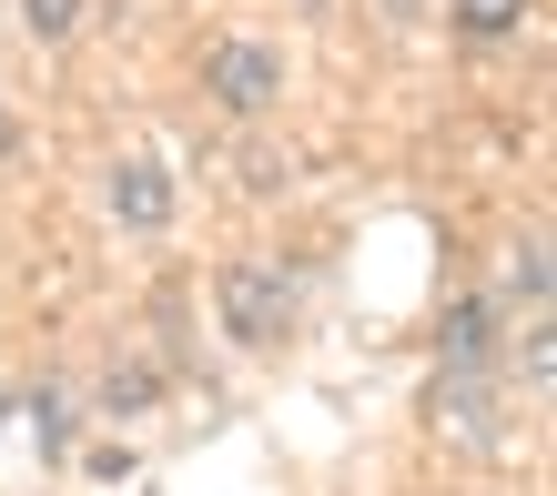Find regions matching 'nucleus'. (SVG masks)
Returning a JSON list of instances; mask_svg holds the SVG:
<instances>
[{"label": "nucleus", "instance_id": "f257e3e1", "mask_svg": "<svg viewBox=\"0 0 557 496\" xmlns=\"http://www.w3.org/2000/svg\"><path fill=\"white\" fill-rule=\"evenodd\" d=\"M213 314H223V335L244 355H274V345H294V324H305V274H294L284 253H234L213 274Z\"/></svg>", "mask_w": 557, "mask_h": 496}, {"label": "nucleus", "instance_id": "f03ea898", "mask_svg": "<svg viewBox=\"0 0 557 496\" xmlns=\"http://www.w3.org/2000/svg\"><path fill=\"white\" fill-rule=\"evenodd\" d=\"M284 51L264 41V30H223V41H203V102L223 122H274L284 112Z\"/></svg>", "mask_w": 557, "mask_h": 496}, {"label": "nucleus", "instance_id": "7ed1b4c3", "mask_svg": "<svg viewBox=\"0 0 557 496\" xmlns=\"http://www.w3.org/2000/svg\"><path fill=\"white\" fill-rule=\"evenodd\" d=\"M425 425L467 456H497L507 446V385L497 375H436L425 385Z\"/></svg>", "mask_w": 557, "mask_h": 496}, {"label": "nucleus", "instance_id": "20e7f679", "mask_svg": "<svg viewBox=\"0 0 557 496\" xmlns=\"http://www.w3.org/2000/svg\"><path fill=\"white\" fill-rule=\"evenodd\" d=\"M507 305L497 294H456L436 314V375H497V345H507Z\"/></svg>", "mask_w": 557, "mask_h": 496}, {"label": "nucleus", "instance_id": "39448f33", "mask_svg": "<svg viewBox=\"0 0 557 496\" xmlns=\"http://www.w3.org/2000/svg\"><path fill=\"white\" fill-rule=\"evenodd\" d=\"M102 213L122 234H173L183 193H173V173H162L152 152H122V162H102Z\"/></svg>", "mask_w": 557, "mask_h": 496}, {"label": "nucleus", "instance_id": "423d86ee", "mask_svg": "<svg viewBox=\"0 0 557 496\" xmlns=\"http://www.w3.org/2000/svg\"><path fill=\"white\" fill-rule=\"evenodd\" d=\"M162 385H173V375H162L152 355H112V375H102V416H112V425L152 416V406H162Z\"/></svg>", "mask_w": 557, "mask_h": 496}, {"label": "nucleus", "instance_id": "0eeeda50", "mask_svg": "<svg viewBox=\"0 0 557 496\" xmlns=\"http://www.w3.org/2000/svg\"><path fill=\"white\" fill-rule=\"evenodd\" d=\"M537 21V0H446V30L456 41H517Z\"/></svg>", "mask_w": 557, "mask_h": 496}, {"label": "nucleus", "instance_id": "6e6552de", "mask_svg": "<svg viewBox=\"0 0 557 496\" xmlns=\"http://www.w3.org/2000/svg\"><path fill=\"white\" fill-rule=\"evenodd\" d=\"M486 294H497L507 314H547V234H528V244H517V253H507V274L486 284Z\"/></svg>", "mask_w": 557, "mask_h": 496}, {"label": "nucleus", "instance_id": "1a4fd4ad", "mask_svg": "<svg viewBox=\"0 0 557 496\" xmlns=\"http://www.w3.org/2000/svg\"><path fill=\"white\" fill-rule=\"evenodd\" d=\"M30 436H41V456H82V406H72V385H30Z\"/></svg>", "mask_w": 557, "mask_h": 496}, {"label": "nucleus", "instance_id": "9d476101", "mask_svg": "<svg viewBox=\"0 0 557 496\" xmlns=\"http://www.w3.org/2000/svg\"><path fill=\"white\" fill-rule=\"evenodd\" d=\"M11 11H21V30L41 51H72L82 30H91V0H11Z\"/></svg>", "mask_w": 557, "mask_h": 496}, {"label": "nucleus", "instance_id": "9b49d317", "mask_svg": "<svg viewBox=\"0 0 557 496\" xmlns=\"http://www.w3.org/2000/svg\"><path fill=\"white\" fill-rule=\"evenodd\" d=\"M21 152H30V142H21V112H11V102H0V173H11V162H21Z\"/></svg>", "mask_w": 557, "mask_h": 496}, {"label": "nucleus", "instance_id": "f8f14e48", "mask_svg": "<svg viewBox=\"0 0 557 496\" xmlns=\"http://www.w3.org/2000/svg\"><path fill=\"white\" fill-rule=\"evenodd\" d=\"M0 416H11V395H0Z\"/></svg>", "mask_w": 557, "mask_h": 496}]
</instances>
